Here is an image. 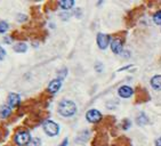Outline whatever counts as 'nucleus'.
I'll list each match as a JSON object with an SVG mask.
<instances>
[{"label":"nucleus","instance_id":"f257e3e1","mask_svg":"<svg viewBox=\"0 0 161 146\" xmlns=\"http://www.w3.org/2000/svg\"><path fill=\"white\" fill-rule=\"evenodd\" d=\"M58 113L65 118L72 116L77 113V105L72 100H63L62 102L58 104Z\"/></svg>","mask_w":161,"mask_h":146},{"label":"nucleus","instance_id":"f03ea898","mask_svg":"<svg viewBox=\"0 0 161 146\" xmlns=\"http://www.w3.org/2000/svg\"><path fill=\"white\" fill-rule=\"evenodd\" d=\"M14 140H15V143L19 146H26L30 142H31L30 132L26 130H19V132H16L15 134Z\"/></svg>","mask_w":161,"mask_h":146},{"label":"nucleus","instance_id":"7ed1b4c3","mask_svg":"<svg viewBox=\"0 0 161 146\" xmlns=\"http://www.w3.org/2000/svg\"><path fill=\"white\" fill-rule=\"evenodd\" d=\"M43 130H45V132H46L48 136H56V135H58L59 132V127L58 124L55 123L54 121H46L45 123H43Z\"/></svg>","mask_w":161,"mask_h":146},{"label":"nucleus","instance_id":"20e7f679","mask_svg":"<svg viewBox=\"0 0 161 146\" xmlns=\"http://www.w3.org/2000/svg\"><path fill=\"white\" fill-rule=\"evenodd\" d=\"M86 119L87 121L90 122V123H97L102 120V114L97 110H89L86 113Z\"/></svg>","mask_w":161,"mask_h":146},{"label":"nucleus","instance_id":"39448f33","mask_svg":"<svg viewBox=\"0 0 161 146\" xmlns=\"http://www.w3.org/2000/svg\"><path fill=\"white\" fill-rule=\"evenodd\" d=\"M96 40H97V45H98V47L101 48V49H106L108 44H110L111 37L105 33H98L97 34Z\"/></svg>","mask_w":161,"mask_h":146},{"label":"nucleus","instance_id":"423d86ee","mask_svg":"<svg viewBox=\"0 0 161 146\" xmlns=\"http://www.w3.org/2000/svg\"><path fill=\"white\" fill-rule=\"evenodd\" d=\"M122 49H124V44H122V40L120 38H114L111 42V50L114 54L119 55V54L122 53Z\"/></svg>","mask_w":161,"mask_h":146},{"label":"nucleus","instance_id":"0eeeda50","mask_svg":"<svg viewBox=\"0 0 161 146\" xmlns=\"http://www.w3.org/2000/svg\"><path fill=\"white\" fill-rule=\"evenodd\" d=\"M118 94L119 96L122 97V98H129V97L133 96L134 89L129 86H121L118 89Z\"/></svg>","mask_w":161,"mask_h":146},{"label":"nucleus","instance_id":"6e6552de","mask_svg":"<svg viewBox=\"0 0 161 146\" xmlns=\"http://www.w3.org/2000/svg\"><path fill=\"white\" fill-rule=\"evenodd\" d=\"M19 103H21V97H19V95H17V94H15V93H10L9 95H8V106H9V107L14 109V107L19 105Z\"/></svg>","mask_w":161,"mask_h":146},{"label":"nucleus","instance_id":"1a4fd4ad","mask_svg":"<svg viewBox=\"0 0 161 146\" xmlns=\"http://www.w3.org/2000/svg\"><path fill=\"white\" fill-rule=\"evenodd\" d=\"M61 86H62V80H59V79H54V80L50 81V84H48V88H47V89H48L49 93L55 94L59 90Z\"/></svg>","mask_w":161,"mask_h":146},{"label":"nucleus","instance_id":"9d476101","mask_svg":"<svg viewBox=\"0 0 161 146\" xmlns=\"http://www.w3.org/2000/svg\"><path fill=\"white\" fill-rule=\"evenodd\" d=\"M151 87L153 89L161 91V75H154L153 78H151Z\"/></svg>","mask_w":161,"mask_h":146},{"label":"nucleus","instance_id":"9b49d317","mask_svg":"<svg viewBox=\"0 0 161 146\" xmlns=\"http://www.w3.org/2000/svg\"><path fill=\"white\" fill-rule=\"evenodd\" d=\"M58 5L61 6V8L64 10L71 9L73 5H75V1L73 0H63V1H59Z\"/></svg>","mask_w":161,"mask_h":146},{"label":"nucleus","instance_id":"f8f14e48","mask_svg":"<svg viewBox=\"0 0 161 146\" xmlns=\"http://www.w3.org/2000/svg\"><path fill=\"white\" fill-rule=\"evenodd\" d=\"M12 113V107L8 105H3L0 107V118H8Z\"/></svg>","mask_w":161,"mask_h":146},{"label":"nucleus","instance_id":"ddd939ff","mask_svg":"<svg viewBox=\"0 0 161 146\" xmlns=\"http://www.w3.org/2000/svg\"><path fill=\"white\" fill-rule=\"evenodd\" d=\"M136 121L138 126H145V124L149 123V119H147L145 113H140V115L136 119Z\"/></svg>","mask_w":161,"mask_h":146},{"label":"nucleus","instance_id":"4468645a","mask_svg":"<svg viewBox=\"0 0 161 146\" xmlns=\"http://www.w3.org/2000/svg\"><path fill=\"white\" fill-rule=\"evenodd\" d=\"M14 51H16V53H25L26 50H28V46H26V44H24V42H19V44L15 45L14 46Z\"/></svg>","mask_w":161,"mask_h":146},{"label":"nucleus","instance_id":"2eb2a0df","mask_svg":"<svg viewBox=\"0 0 161 146\" xmlns=\"http://www.w3.org/2000/svg\"><path fill=\"white\" fill-rule=\"evenodd\" d=\"M8 29H9V25H8V23L6 21H0V33H6Z\"/></svg>","mask_w":161,"mask_h":146},{"label":"nucleus","instance_id":"dca6fc26","mask_svg":"<svg viewBox=\"0 0 161 146\" xmlns=\"http://www.w3.org/2000/svg\"><path fill=\"white\" fill-rule=\"evenodd\" d=\"M153 21H154L155 24L161 25V10H158V12L153 15Z\"/></svg>","mask_w":161,"mask_h":146},{"label":"nucleus","instance_id":"f3484780","mask_svg":"<svg viewBox=\"0 0 161 146\" xmlns=\"http://www.w3.org/2000/svg\"><path fill=\"white\" fill-rule=\"evenodd\" d=\"M66 74H68V68H64L63 70H61V71L58 72V78H57V79H59V80H63Z\"/></svg>","mask_w":161,"mask_h":146},{"label":"nucleus","instance_id":"a211bd4d","mask_svg":"<svg viewBox=\"0 0 161 146\" xmlns=\"http://www.w3.org/2000/svg\"><path fill=\"white\" fill-rule=\"evenodd\" d=\"M5 56H6V50L0 46V61H3V59L5 58Z\"/></svg>","mask_w":161,"mask_h":146},{"label":"nucleus","instance_id":"6ab92c4d","mask_svg":"<svg viewBox=\"0 0 161 146\" xmlns=\"http://www.w3.org/2000/svg\"><path fill=\"white\" fill-rule=\"evenodd\" d=\"M95 70L97 72H102L103 71V64L102 63H97L96 65H95Z\"/></svg>","mask_w":161,"mask_h":146},{"label":"nucleus","instance_id":"aec40b11","mask_svg":"<svg viewBox=\"0 0 161 146\" xmlns=\"http://www.w3.org/2000/svg\"><path fill=\"white\" fill-rule=\"evenodd\" d=\"M17 21H19V22H24V21H26V16L19 14V15H17Z\"/></svg>","mask_w":161,"mask_h":146},{"label":"nucleus","instance_id":"412c9836","mask_svg":"<svg viewBox=\"0 0 161 146\" xmlns=\"http://www.w3.org/2000/svg\"><path fill=\"white\" fill-rule=\"evenodd\" d=\"M130 127V120H124V129H128Z\"/></svg>","mask_w":161,"mask_h":146},{"label":"nucleus","instance_id":"4be33fe9","mask_svg":"<svg viewBox=\"0 0 161 146\" xmlns=\"http://www.w3.org/2000/svg\"><path fill=\"white\" fill-rule=\"evenodd\" d=\"M68 143H69V139H68V138H65V139L62 142V144H61L59 146H68Z\"/></svg>","mask_w":161,"mask_h":146},{"label":"nucleus","instance_id":"5701e85b","mask_svg":"<svg viewBox=\"0 0 161 146\" xmlns=\"http://www.w3.org/2000/svg\"><path fill=\"white\" fill-rule=\"evenodd\" d=\"M155 146H161V137H159L158 139L155 140Z\"/></svg>","mask_w":161,"mask_h":146}]
</instances>
